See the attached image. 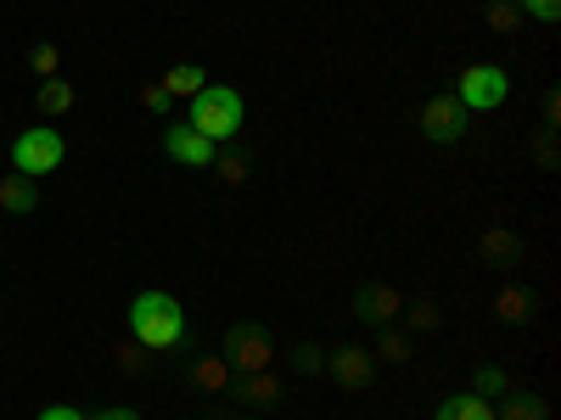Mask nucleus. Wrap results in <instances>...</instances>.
Returning a JSON list of instances; mask_svg holds the SVG:
<instances>
[{
	"label": "nucleus",
	"instance_id": "f3484780",
	"mask_svg": "<svg viewBox=\"0 0 561 420\" xmlns=\"http://www.w3.org/2000/svg\"><path fill=\"white\" fill-rule=\"evenodd\" d=\"M550 409H545V398H534V393H511L505 398V409L494 415V420H545Z\"/></svg>",
	"mask_w": 561,
	"mask_h": 420
},
{
	"label": "nucleus",
	"instance_id": "39448f33",
	"mask_svg": "<svg viewBox=\"0 0 561 420\" xmlns=\"http://www.w3.org/2000/svg\"><path fill=\"white\" fill-rule=\"evenodd\" d=\"M270 337L259 331V325H230V331H225V359H230V370H242V376H248V370H270Z\"/></svg>",
	"mask_w": 561,
	"mask_h": 420
},
{
	"label": "nucleus",
	"instance_id": "4be33fe9",
	"mask_svg": "<svg viewBox=\"0 0 561 420\" xmlns=\"http://www.w3.org/2000/svg\"><path fill=\"white\" fill-rule=\"evenodd\" d=\"M57 62H62L57 45H34V51H28V68H34L39 79H57Z\"/></svg>",
	"mask_w": 561,
	"mask_h": 420
},
{
	"label": "nucleus",
	"instance_id": "7ed1b4c3",
	"mask_svg": "<svg viewBox=\"0 0 561 420\" xmlns=\"http://www.w3.org/2000/svg\"><path fill=\"white\" fill-rule=\"evenodd\" d=\"M62 158H68V140H62L51 124H34V129H23V135L12 140V168L28 174V179L62 168Z\"/></svg>",
	"mask_w": 561,
	"mask_h": 420
},
{
	"label": "nucleus",
	"instance_id": "5701e85b",
	"mask_svg": "<svg viewBox=\"0 0 561 420\" xmlns=\"http://www.w3.org/2000/svg\"><path fill=\"white\" fill-rule=\"evenodd\" d=\"M472 387L489 398V393H505V370L500 364H478V376H472Z\"/></svg>",
	"mask_w": 561,
	"mask_h": 420
},
{
	"label": "nucleus",
	"instance_id": "1a4fd4ad",
	"mask_svg": "<svg viewBox=\"0 0 561 420\" xmlns=\"http://www.w3.org/2000/svg\"><path fill=\"white\" fill-rule=\"evenodd\" d=\"M354 314L370 319V325H393V319L404 314V298H399L393 287H365V292L354 298Z\"/></svg>",
	"mask_w": 561,
	"mask_h": 420
},
{
	"label": "nucleus",
	"instance_id": "cd10ccee",
	"mask_svg": "<svg viewBox=\"0 0 561 420\" xmlns=\"http://www.w3.org/2000/svg\"><path fill=\"white\" fill-rule=\"evenodd\" d=\"M118 364L124 370H140V364H147V348H118Z\"/></svg>",
	"mask_w": 561,
	"mask_h": 420
},
{
	"label": "nucleus",
	"instance_id": "ddd939ff",
	"mask_svg": "<svg viewBox=\"0 0 561 420\" xmlns=\"http://www.w3.org/2000/svg\"><path fill=\"white\" fill-rule=\"evenodd\" d=\"M192 382H197L203 393H225V387H230V359H225V353H203V359L192 364Z\"/></svg>",
	"mask_w": 561,
	"mask_h": 420
},
{
	"label": "nucleus",
	"instance_id": "a878e982",
	"mask_svg": "<svg viewBox=\"0 0 561 420\" xmlns=\"http://www.w3.org/2000/svg\"><path fill=\"white\" fill-rule=\"evenodd\" d=\"M214 168H219V179H225V185H242V179H248V158H219Z\"/></svg>",
	"mask_w": 561,
	"mask_h": 420
},
{
	"label": "nucleus",
	"instance_id": "aec40b11",
	"mask_svg": "<svg viewBox=\"0 0 561 420\" xmlns=\"http://www.w3.org/2000/svg\"><path fill=\"white\" fill-rule=\"evenodd\" d=\"M404 319H410V331H433V325H438V303L415 298V303H404Z\"/></svg>",
	"mask_w": 561,
	"mask_h": 420
},
{
	"label": "nucleus",
	"instance_id": "6e6552de",
	"mask_svg": "<svg viewBox=\"0 0 561 420\" xmlns=\"http://www.w3.org/2000/svg\"><path fill=\"white\" fill-rule=\"evenodd\" d=\"M325 370H332L337 387H348V393H365L370 382H377V359H370V348H337L332 359H325Z\"/></svg>",
	"mask_w": 561,
	"mask_h": 420
},
{
	"label": "nucleus",
	"instance_id": "a211bd4d",
	"mask_svg": "<svg viewBox=\"0 0 561 420\" xmlns=\"http://www.w3.org/2000/svg\"><path fill=\"white\" fill-rule=\"evenodd\" d=\"M242 398L264 409V404H275V398H280V382L270 376V370H248V382H242Z\"/></svg>",
	"mask_w": 561,
	"mask_h": 420
},
{
	"label": "nucleus",
	"instance_id": "2eb2a0df",
	"mask_svg": "<svg viewBox=\"0 0 561 420\" xmlns=\"http://www.w3.org/2000/svg\"><path fill=\"white\" fill-rule=\"evenodd\" d=\"M34 102H39V113L62 118V113H73L79 96H73V84H68V79H39V96H34Z\"/></svg>",
	"mask_w": 561,
	"mask_h": 420
},
{
	"label": "nucleus",
	"instance_id": "393cba45",
	"mask_svg": "<svg viewBox=\"0 0 561 420\" xmlns=\"http://www.w3.org/2000/svg\"><path fill=\"white\" fill-rule=\"evenodd\" d=\"M523 18H539V23H556L561 18V0H517Z\"/></svg>",
	"mask_w": 561,
	"mask_h": 420
},
{
	"label": "nucleus",
	"instance_id": "c85d7f7f",
	"mask_svg": "<svg viewBox=\"0 0 561 420\" xmlns=\"http://www.w3.org/2000/svg\"><path fill=\"white\" fill-rule=\"evenodd\" d=\"M39 420H84V415H79V409H68V404H51Z\"/></svg>",
	"mask_w": 561,
	"mask_h": 420
},
{
	"label": "nucleus",
	"instance_id": "4468645a",
	"mask_svg": "<svg viewBox=\"0 0 561 420\" xmlns=\"http://www.w3.org/2000/svg\"><path fill=\"white\" fill-rule=\"evenodd\" d=\"M438 420H494V404L472 398V393H455V398L438 404Z\"/></svg>",
	"mask_w": 561,
	"mask_h": 420
},
{
	"label": "nucleus",
	"instance_id": "f8f14e48",
	"mask_svg": "<svg viewBox=\"0 0 561 420\" xmlns=\"http://www.w3.org/2000/svg\"><path fill=\"white\" fill-rule=\"evenodd\" d=\"M478 247H483V258H489V264H517V258H523V242L511 236L505 224H489Z\"/></svg>",
	"mask_w": 561,
	"mask_h": 420
},
{
	"label": "nucleus",
	"instance_id": "412c9836",
	"mask_svg": "<svg viewBox=\"0 0 561 420\" xmlns=\"http://www.w3.org/2000/svg\"><path fill=\"white\" fill-rule=\"evenodd\" d=\"M377 353H382L388 364H404V359H410V337H404V331H393V325H388V331L377 337Z\"/></svg>",
	"mask_w": 561,
	"mask_h": 420
},
{
	"label": "nucleus",
	"instance_id": "f257e3e1",
	"mask_svg": "<svg viewBox=\"0 0 561 420\" xmlns=\"http://www.w3.org/2000/svg\"><path fill=\"white\" fill-rule=\"evenodd\" d=\"M129 331H135V342L147 353H169L185 337V308L169 292H140L129 303Z\"/></svg>",
	"mask_w": 561,
	"mask_h": 420
},
{
	"label": "nucleus",
	"instance_id": "0eeeda50",
	"mask_svg": "<svg viewBox=\"0 0 561 420\" xmlns=\"http://www.w3.org/2000/svg\"><path fill=\"white\" fill-rule=\"evenodd\" d=\"M163 152H169L174 163H185V168H208V163H214V140L197 135L192 124H169V129H163Z\"/></svg>",
	"mask_w": 561,
	"mask_h": 420
},
{
	"label": "nucleus",
	"instance_id": "423d86ee",
	"mask_svg": "<svg viewBox=\"0 0 561 420\" xmlns=\"http://www.w3.org/2000/svg\"><path fill=\"white\" fill-rule=\"evenodd\" d=\"M466 118H472V113H466L455 96H433L427 107H421V135L438 140V147H455V140L466 135Z\"/></svg>",
	"mask_w": 561,
	"mask_h": 420
},
{
	"label": "nucleus",
	"instance_id": "f03ea898",
	"mask_svg": "<svg viewBox=\"0 0 561 420\" xmlns=\"http://www.w3.org/2000/svg\"><path fill=\"white\" fill-rule=\"evenodd\" d=\"M192 129L208 135L214 147L230 140L242 129V96H237V90H225V84H208L203 96H192Z\"/></svg>",
	"mask_w": 561,
	"mask_h": 420
},
{
	"label": "nucleus",
	"instance_id": "dca6fc26",
	"mask_svg": "<svg viewBox=\"0 0 561 420\" xmlns=\"http://www.w3.org/2000/svg\"><path fill=\"white\" fill-rule=\"evenodd\" d=\"M494 314H500L505 325H523V319L534 314V298H528L523 287H505V292L494 298Z\"/></svg>",
	"mask_w": 561,
	"mask_h": 420
},
{
	"label": "nucleus",
	"instance_id": "c756f323",
	"mask_svg": "<svg viewBox=\"0 0 561 420\" xmlns=\"http://www.w3.org/2000/svg\"><path fill=\"white\" fill-rule=\"evenodd\" d=\"M545 118H550V124H561V96H556V90L545 96Z\"/></svg>",
	"mask_w": 561,
	"mask_h": 420
},
{
	"label": "nucleus",
	"instance_id": "7c9ffc66",
	"mask_svg": "<svg viewBox=\"0 0 561 420\" xmlns=\"http://www.w3.org/2000/svg\"><path fill=\"white\" fill-rule=\"evenodd\" d=\"M90 420H140L135 409H102V415H90Z\"/></svg>",
	"mask_w": 561,
	"mask_h": 420
},
{
	"label": "nucleus",
	"instance_id": "20e7f679",
	"mask_svg": "<svg viewBox=\"0 0 561 420\" xmlns=\"http://www.w3.org/2000/svg\"><path fill=\"white\" fill-rule=\"evenodd\" d=\"M511 96V79H505V68H494V62H472V68H460V107L466 113H489V107H500Z\"/></svg>",
	"mask_w": 561,
	"mask_h": 420
},
{
	"label": "nucleus",
	"instance_id": "6ab92c4d",
	"mask_svg": "<svg viewBox=\"0 0 561 420\" xmlns=\"http://www.w3.org/2000/svg\"><path fill=\"white\" fill-rule=\"evenodd\" d=\"M489 28H494V34H517V28H523L517 0H489Z\"/></svg>",
	"mask_w": 561,
	"mask_h": 420
},
{
	"label": "nucleus",
	"instance_id": "9d476101",
	"mask_svg": "<svg viewBox=\"0 0 561 420\" xmlns=\"http://www.w3.org/2000/svg\"><path fill=\"white\" fill-rule=\"evenodd\" d=\"M34 202H39V191H34V179L28 174H0V208L7 213H34Z\"/></svg>",
	"mask_w": 561,
	"mask_h": 420
},
{
	"label": "nucleus",
	"instance_id": "bb28decb",
	"mask_svg": "<svg viewBox=\"0 0 561 420\" xmlns=\"http://www.w3.org/2000/svg\"><path fill=\"white\" fill-rule=\"evenodd\" d=\"M298 370H304V376H314V370H325V353H320L314 342H304V348H298Z\"/></svg>",
	"mask_w": 561,
	"mask_h": 420
},
{
	"label": "nucleus",
	"instance_id": "9b49d317",
	"mask_svg": "<svg viewBox=\"0 0 561 420\" xmlns=\"http://www.w3.org/2000/svg\"><path fill=\"white\" fill-rule=\"evenodd\" d=\"M158 84L169 90L174 102H180V96L192 102V96H203V90H208V73H203L197 62H180V68H169V79H158Z\"/></svg>",
	"mask_w": 561,
	"mask_h": 420
},
{
	"label": "nucleus",
	"instance_id": "b1692460",
	"mask_svg": "<svg viewBox=\"0 0 561 420\" xmlns=\"http://www.w3.org/2000/svg\"><path fill=\"white\" fill-rule=\"evenodd\" d=\"M140 107H147V113H158V118H169V107H174V96H169V90H163V84H147V90H140Z\"/></svg>",
	"mask_w": 561,
	"mask_h": 420
}]
</instances>
